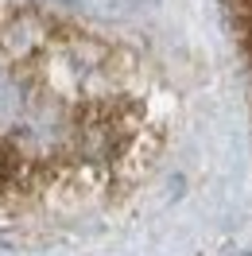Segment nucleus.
<instances>
[{"label": "nucleus", "instance_id": "obj_1", "mask_svg": "<svg viewBox=\"0 0 252 256\" xmlns=\"http://www.w3.org/2000/svg\"><path fill=\"white\" fill-rule=\"evenodd\" d=\"M66 101L47 54L0 8V222L54 218L66 194Z\"/></svg>", "mask_w": 252, "mask_h": 256}, {"label": "nucleus", "instance_id": "obj_2", "mask_svg": "<svg viewBox=\"0 0 252 256\" xmlns=\"http://www.w3.org/2000/svg\"><path fill=\"white\" fill-rule=\"evenodd\" d=\"M225 16H229L236 50H240V58H244L248 86H252V0H225Z\"/></svg>", "mask_w": 252, "mask_h": 256}]
</instances>
